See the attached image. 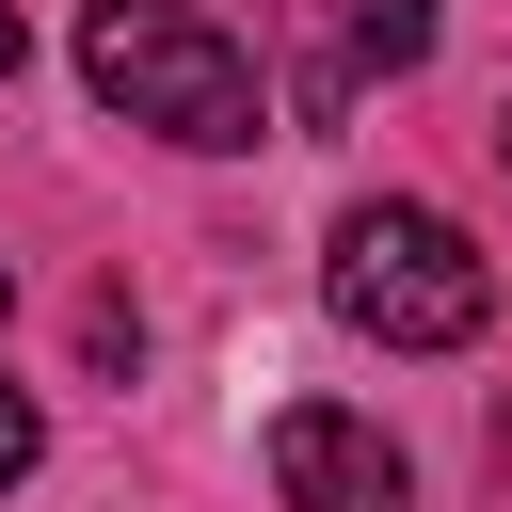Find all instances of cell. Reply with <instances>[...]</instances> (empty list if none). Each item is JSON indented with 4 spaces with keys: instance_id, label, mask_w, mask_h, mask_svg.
<instances>
[{
    "instance_id": "cell-1",
    "label": "cell",
    "mask_w": 512,
    "mask_h": 512,
    "mask_svg": "<svg viewBox=\"0 0 512 512\" xmlns=\"http://www.w3.org/2000/svg\"><path fill=\"white\" fill-rule=\"evenodd\" d=\"M80 80H96L128 128L192 144V160H224V144H256V128H272L256 64H240L192 0H96V16H80Z\"/></svg>"
},
{
    "instance_id": "cell-2",
    "label": "cell",
    "mask_w": 512,
    "mask_h": 512,
    "mask_svg": "<svg viewBox=\"0 0 512 512\" xmlns=\"http://www.w3.org/2000/svg\"><path fill=\"white\" fill-rule=\"evenodd\" d=\"M320 288H336V320L352 336H384V352H464L480 320H496V272H480V240L448 224V208H336V240H320Z\"/></svg>"
},
{
    "instance_id": "cell-3",
    "label": "cell",
    "mask_w": 512,
    "mask_h": 512,
    "mask_svg": "<svg viewBox=\"0 0 512 512\" xmlns=\"http://www.w3.org/2000/svg\"><path fill=\"white\" fill-rule=\"evenodd\" d=\"M272 496H288V512H416V464L384 448V416L288 400V416H272Z\"/></svg>"
},
{
    "instance_id": "cell-4",
    "label": "cell",
    "mask_w": 512,
    "mask_h": 512,
    "mask_svg": "<svg viewBox=\"0 0 512 512\" xmlns=\"http://www.w3.org/2000/svg\"><path fill=\"white\" fill-rule=\"evenodd\" d=\"M400 64H432V0H336V64H320V112H336L352 80H400Z\"/></svg>"
},
{
    "instance_id": "cell-5",
    "label": "cell",
    "mask_w": 512,
    "mask_h": 512,
    "mask_svg": "<svg viewBox=\"0 0 512 512\" xmlns=\"http://www.w3.org/2000/svg\"><path fill=\"white\" fill-rule=\"evenodd\" d=\"M32 464H48V416H32V400H16V384H0V496H16V480H32Z\"/></svg>"
},
{
    "instance_id": "cell-6",
    "label": "cell",
    "mask_w": 512,
    "mask_h": 512,
    "mask_svg": "<svg viewBox=\"0 0 512 512\" xmlns=\"http://www.w3.org/2000/svg\"><path fill=\"white\" fill-rule=\"evenodd\" d=\"M16 48H32V32H16V0H0V80H16Z\"/></svg>"
},
{
    "instance_id": "cell-7",
    "label": "cell",
    "mask_w": 512,
    "mask_h": 512,
    "mask_svg": "<svg viewBox=\"0 0 512 512\" xmlns=\"http://www.w3.org/2000/svg\"><path fill=\"white\" fill-rule=\"evenodd\" d=\"M496 160H512V112H496Z\"/></svg>"
},
{
    "instance_id": "cell-8",
    "label": "cell",
    "mask_w": 512,
    "mask_h": 512,
    "mask_svg": "<svg viewBox=\"0 0 512 512\" xmlns=\"http://www.w3.org/2000/svg\"><path fill=\"white\" fill-rule=\"evenodd\" d=\"M0 320H16V288H0Z\"/></svg>"
}]
</instances>
